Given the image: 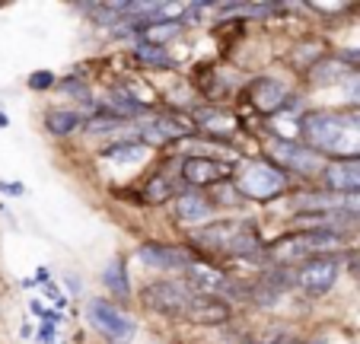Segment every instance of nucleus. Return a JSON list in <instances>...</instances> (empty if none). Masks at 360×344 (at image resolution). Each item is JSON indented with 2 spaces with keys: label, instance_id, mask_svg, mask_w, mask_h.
<instances>
[{
  "label": "nucleus",
  "instance_id": "nucleus-6",
  "mask_svg": "<svg viewBox=\"0 0 360 344\" xmlns=\"http://www.w3.org/2000/svg\"><path fill=\"white\" fill-rule=\"evenodd\" d=\"M198 255L182 243V239H166V236H147L131 249V265L143 268L147 274L157 277H182Z\"/></svg>",
  "mask_w": 360,
  "mask_h": 344
},
{
  "label": "nucleus",
  "instance_id": "nucleus-13",
  "mask_svg": "<svg viewBox=\"0 0 360 344\" xmlns=\"http://www.w3.org/2000/svg\"><path fill=\"white\" fill-rule=\"evenodd\" d=\"M236 166L214 156H179V176H182L185 189H198V191H211L214 185L230 182Z\"/></svg>",
  "mask_w": 360,
  "mask_h": 344
},
{
  "label": "nucleus",
  "instance_id": "nucleus-28",
  "mask_svg": "<svg viewBox=\"0 0 360 344\" xmlns=\"http://www.w3.org/2000/svg\"><path fill=\"white\" fill-rule=\"evenodd\" d=\"M345 281H351L354 287L360 291V249L347 252V262H345Z\"/></svg>",
  "mask_w": 360,
  "mask_h": 344
},
{
  "label": "nucleus",
  "instance_id": "nucleus-26",
  "mask_svg": "<svg viewBox=\"0 0 360 344\" xmlns=\"http://www.w3.org/2000/svg\"><path fill=\"white\" fill-rule=\"evenodd\" d=\"M35 344H61V325H55V322H39V331H35Z\"/></svg>",
  "mask_w": 360,
  "mask_h": 344
},
{
  "label": "nucleus",
  "instance_id": "nucleus-1",
  "mask_svg": "<svg viewBox=\"0 0 360 344\" xmlns=\"http://www.w3.org/2000/svg\"><path fill=\"white\" fill-rule=\"evenodd\" d=\"M357 239L345 229L335 227H313V229H281L268 243V255L274 265H290L297 268L300 262L316 255H332V252H354Z\"/></svg>",
  "mask_w": 360,
  "mask_h": 344
},
{
  "label": "nucleus",
  "instance_id": "nucleus-35",
  "mask_svg": "<svg viewBox=\"0 0 360 344\" xmlns=\"http://www.w3.org/2000/svg\"><path fill=\"white\" fill-rule=\"evenodd\" d=\"M284 344H306V335H297V331H293V335L290 338H287V341Z\"/></svg>",
  "mask_w": 360,
  "mask_h": 344
},
{
  "label": "nucleus",
  "instance_id": "nucleus-32",
  "mask_svg": "<svg viewBox=\"0 0 360 344\" xmlns=\"http://www.w3.org/2000/svg\"><path fill=\"white\" fill-rule=\"evenodd\" d=\"M0 195H7V198H22V195H26V189H22L20 182H0Z\"/></svg>",
  "mask_w": 360,
  "mask_h": 344
},
{
  "label": "nucleus",
  "instance_id": "nucleus-3",
  "mask_svg": "<svg viewBox=\"0 0 360 344\" xmlns=\"http://www.w3.org/2000/svg\"><path fill=\"white\" fill-rule=\"evenodd\" d=\"M262 153H265L271 163H278L300 189H306V185H319L322 172H326V166H328L326 156L316 153L309 144L290 141V137L262 134Z\"/></svg>",
  "mask_w": 360,
  "mask_h": 344
},
{
  "label": "nucleus",
  "instance_id": "nucleus-7",
  "mask_svg": "<svg viewBox=\"0 0 360 344\" xmlns=\"http://www.w3.org/2000/svg\"><path fill=\"white\" fill-rule=\"evenodd\" d=\"M345 262L347 252H332V255H316L297 265V300L300 303H319L328 300L345 281Z\"/></svg>",
  "mask_w": 360,
  "mask_h": 344
},
{
  "label": "nucleus",
  "instance_id": "nucleus-10",
  "mask_svg": "<svg viewBox=\"0 0 360 344\" xmlns=\"http://www.w3.org/2000/svg\"><path fill=\"white\" fill-rule=\"evenodd\" d=\"M332 42H328L326 32H316V29H303V32H297L290 42H287V48L278 54L281 68L287 70L290 77H297V80H303L306 70L316 68V64L326 58L328 51H332Z\"/></svg>",
  "mask_w": 360,
  "mask_h": 344
},
{
  "label": "nucleus",
  "instance_id": "nucleus-11",
  "mask_svg": "<svg viewBox=\"0 0 360 344\" xmlns=\"http://www.w3.org/2000/svg\"><path fill=\"white\" fill-rule=\"evenodd\" d=\"M166 217H169L172 229H176L179 236H182V233H188V229L207 227V223H214V220H217V217H226V214L217 208V204H214V198L207 195V191L185 189L182 195H179L176 201L169 204V210H166Z\"/></svg>",
  "mask_w": 360,
  "mask_h": 344
},
{
  "label": "nucleus",
  "instance_id": "nucleus-27",
  "mask_svg": "<svg viewBox=\"0 0 360 344\" xmlns=\"http://www.w3.org/2000/svg\"><path fill=\"white\" fill-rule=\"evenodd\" d=\"M335 54H338L354 74H360V45H335Z\"/></svg>",
  "mask_w": 360,
  "mask_h": 344
},
{
  "label": "nucleus",
  "instance_id": "nucleus-29",
  "mask_svg": "<svg viewBox=\"0 0 360 344\" xmlns=\"http://www.w3.org/2000/svg\"><path fill=\"white\" fill-rule=\"evenodd\" d=\"M48 312H51V306H48L41 297H32V300H29V316H32V319H39V322H45V319H48Z\"/></svg>",
  "mask_w": 360,
  "mask_h": 344
},
{
  "label": "nucleus",
  "instance_id": "nucleus-9",
  "mask_svg": "<svg viewBox=\"0 0 360 344\" xmlns=\"http://www.w3.org/2000/svg\"><path fill=\"white\" fill-rule=\"evenodd\" d=\"M195 118V128L201 137L214 144H226V147H236L239 150V141L245 137V128H243V118H239L236 106H198L191 112Z\"/></svg>",
  "mask_w": 360,
  "mask_h": 344
},
{
  "label": "nucleus",
  "instance_id": "nucleus-25",
  "mask_svg": "<svg viewBox=\"0 0 360 344\" xmlns=\"http://www.w3.org/2000/svg\"><path fill=\"white\" fill-rule=\"evenodd\" d=\"M61 291L68 293L70 300H80V297H83L86 284H83V274H80V271H64V277H61Z\"/></svg>",
  "mask_w": 360,
  "mask_h": 344
},
{
  "label": "nucleus",
  "instance_id": "nucleus-19",
  "mask_svg": "<svg viewBox=\"0 0 360 344\" xmlns=\"http://www.w3.org/2000/svg\"><path fill=\"white\" fill-rule=\"evenodd\" d=\"M150 122H153V128L163 134V141L169 144V147H176V144L188 141V137L198 134L195 128V118H191V112H176V108H157V112L150 115Z\"/></svg>",
  "mask_w": 360,
  "mask_h": 344
},
{
  "label": "nucleus",
  "instance_id": "nucleus-30",
  "mask_svg": "<svg viewBox=\"0 0 360 344\" xmlns=\"http://www.w3.org/2000/svg\"><path fill=\"white\" fill-rule=\"evenodd\" d=\"M230 344H265V341L259 338V331L255 329H236V335H233Z\"/></svg>",
  "mask_w": 360,
  "mask_h": 344
},
{
  "label": "nucleus",
  "instance_id": "nucleus-18",
  "mask_svg": "<svg viewBox=\"0 0 360 344\" xmlns=\"http://www.w3.org/2000/svg\"><path fill=\"white\" fill-rule=\"evenodd\" d=\"M319 185L338 198L360 195V160H328Z\"/></svg>",
  "mask_w": 360,
  "mask_h": 344
},
{
  "label": "nucleus",
  "instance_id": "nucleus-2",
  "mask_svg": "<svg viewBox=\"0 0 360 344\" xmlns=\"http://www.w3.org/2000/svg\"><path fill=\"white\" fill-rule=\"evenodd\" d=\"M233 182H236L239 195L245 198V204H249L252 210L255 208H262V210L278 208L284 198H290L293 191L300 189L284 169H281L278 163L268 160L265 153L245 156V160L236 166V172H233Z\"/></svg>",
  "mask_w": 360,
  "mask_h": 344
},
{
  "label": "nucleus",
  "instance_id": "nucleus-5",
  "mask_svg": "<svg viewBox=\"0 0 360 344\" xmlns=\"http://www.w3.org/2000/svg\"><path fill=\"white\" fill-rule=\"evenodd\" d=\"M83 322L102 344H134L141 335V322L134 312L118 306L115 300L102 297V293L83 303Z\"/></svg>",
  "mask_w": 360,
  "mask_h": 344
},
{
  "label": "nucleus",
  "instance_id": "nucleus-16",
  "mask_svg": "<svg viewBox=\"0 0 360 344\" xmlns=\"http://www.w3.org/2000/svg\"><path fill=\"white\" fill-rule=\"evenodd\" d=\"M351 74H354V70L347 68L345 61H341L338 54H335V48H332V51H328L326 58L316 64V68L306 70V77L300 80V87L309 93V99H313L316 93H328V89H335V93H338V89L345 87V80H347Z\"/></svg>",
  "mask_w": 360,
  "mask_h": 344
},
{
  "label": "nucleus",
  "instance_id": "nucleus-20",
  "mask_svg": "<svg viewBox=\"0 0 360 344\" xmlns=\"http://www.w3.org/2000/svg\"><path fill=\"white\" fill-rule=\"evenodd\" d=\"M185 39H188V29L182 26V20H153L137 35V42L153 45V48H176L179 42H185Z\"/></svg>",
  "mask_w": 360,
  "mask_h": 344
},
{
  "label": "nucleus",
  "instance_id": "nucleus-17",
  "mask_svg": "<svg viewBox=\"0 0 360 344\" xmlns=\"http://www.w3.org/2000/svg\"><path fill=\"white\" fill-rule=\"evenodd\" d=\"M55 93L64 99V106L80 108L86 118L96 112V108H99V87H96L93 80H86V77L74 74V70H70V74H61Z\"/></svg>",
  "mask_w": 360,
  "mask_h": 344
},
{
  "label": "nucleus",
  "instance_id": "nucleus-22",
  "mask_svg": "<svg viewBox=\"0 0 360 344\" xmlns=\"http://www.w3.org/2000/svg\"><path fill=\"white\" fill-rule=\"evenodd\" d=\"M357 341L360 338L345 325H316L306 335V344H357Z\"/></svg>",
  "mask_w": 360,
  "mask_h": 344
},
{
  "label": "nucleus",
  "instance_id": "nucleus-15",
  "mask_svg": "<svg viewBox=\"0 0 360 344\" xmlns=\"http://www.w3.org/2000/svg\"><path fill=\"white\" fill-rule=\"evenodd\" d=\"M39 122H41L45 137L61 141V144L74 141V137H83V131H86V115L74 106H64V102H58V106H45Z\"/></svg>",
  "mask_w": 360,
  "mask_h": 344
},
{
  "label": "nucleus",
  "instance_id": "nucleus-31",
  "mask_svg": "<svg viewBox=\"0 0 360 344\" xmlns=\"http://www.w3.org/2000/svg\"><path fill=\"white\" fill-rule=\"evenodd\" d=\"M32 277L39 281V291H41V287H48V284H55V277H51V268H48V265H39Z\"/></svg>",
  "mask_w": 360,
  "mask_h": 344
},
{
  "label": "nucleus",
  "instance_id": "nucleus-23",
  "mask_svg": "<svg viewBox=\"0 0 360 344\" xmlns=\"http://www.w3.org/2000/svg\"><path fill=\"white\" fill-rule=\"evenodd\" d=\"M58 80L61 74H55L51 68H35L32 74H26V89L32 96H51L58 89Z\"/></svg>",
  "mask_w": 360,
  "mask_h": 344
},
{
  "label": "nucleus",
  "instance_id": "nucleus-21",
  "mask_svg": "<svg viewBox=\"0 0 360 344\" xmlns=\"http://www.w3.org/2000/svg\"><path fill=\"white\" fill-rule=\"evenodd\" d=\"M214 23V4H204V0H185V13H182V26L191 32H201V29H211Z\"/></svg>",
  "mask_w": 360,
  "mask_h": 344
},
{
  "label": "nucleus",
  "instance_id": "nucleus-12",
  "mask_svg": "<svg viewBox=\"0 0 360 344\" xmlns=\"http://www.w3.org/2000/svg\"><path fill=\"white\" fill-rule=\"evenodd\" d=\"M134 265H131V252H115L102 262L99 274H96V284H99L102 297L115 300L118 306L131 310L137 300V281H134Z\"/></svg>",
  "mask_w": 360,
  "mask_h": 344
},
{
  "label": "nucleus",
  "instance_id": "nucleus-4",
  "mask_svg": "<svg viewBox=\"0 0 360 344\" xmlns=\"http://www.w3.org/2000/svg\"><path fill=\"white\" fill-rule=\"evenodd\" d=\"M195 293L185 287L182 277H143L137 284L134 306L153 319H163L169 325H182Z\"/></svg>",
  "mask_w": 360,
  "mask_h": 344
},
{
  "label": "nucleus",
  "instance_id": "nucleus-14",
  "mask_svg": "<svg viewBox=\"0 0 360 344\" xmlns=\"http://www.w3.org/2000/svg\"><path fill=\"white\" fill-rule=\"evenodd\" d=\"M236 319H239V310L230 306L226 300L195 297L188 306V312H185L182 325H188V329H204V331H224V329H230Z\"/></svg>",
  "mask_w": 360,
  "mask_h": 344
},
{
  "label": "nucleus",
  "instance_id": "nucleus-36",
  "mask_svg": "<svg viewBox=\"0 0 360 344\" xmlns=\"http://www.w3.org/2000/svg\"><path fill=\"white\" fill-rule=\"evenodd\" d=\"M4 128H10V115L7 112H0V131Z\"/></svg>",
  "mask_w": 360,
  "mask_h": 344
},
{
  "label": "nucleus",
  "instance_id": "nucleus-24",
  "mask_svg": "<svg viewBox=\"0 0 360 344\" xmlns=\"http://www.w3.org/2000/svg\"><path fill=\"white\" fill-rule=\"evenodd\" d=\"M338 96H341L338 106H345V108H360V74H351V77H347L345 87L338 89Z\"/></svg>",
  "mask_w": 360,
  "mask_h": 344
},
{
  "label": "nucleus",
  "instance_id": "nucleus-8",
  "mask_svg": "<svg viewBox=\"0 0 360 344\" xmlns=\"http://www.w3.org/2000/svg\"><path fill=\"white\" fill-rule=\"evenodd\" d=\"M137 189V208L143 210H169V204L185 191V182L179 176V156L160 153L157 163L143 172Z\"/></svg>",
  "mask_w": 360,
  "mask_h": 344
},
{
  "label": "nucleus",
  "instance_id": "nucleus-33",
  "mask_svg": "<svg viewBox=\"0 0 360 344\" xmlns=\"http://www.w3.org/2000/svg\"><path fill=\"white\" fill-rule=\"evenodd\" d=\"M35 331H39V325L26 319V322L20 325V331H16V335H20V341H35Z\"/></svg>",
  "mask_w": 360,
  "mask_h": 344
},
{
  "label": "nucleus",
  "instance_id": "nucleus-34",
  "mask_svg": "<svg viewBox=\"0 0 360 344\" xmlns=\"http://www.w3.org/2000/svg\"><path fill=\"white\" fill-rule=\"evenodd\" d=\"M20 287H22V291H39V281H35V277H22Z\"/></svg>",
  "mask_w": 360,
  "mask_h": 344
}]
</instances>
